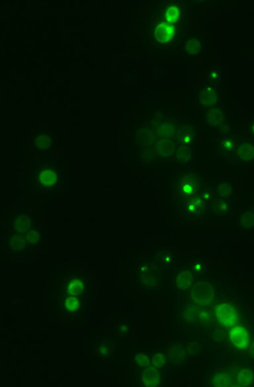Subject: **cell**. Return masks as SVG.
Wrapping results in <instances>:
<instances>
[{
	"instance_id": "5bb4252c",
	"label": "cell",
	"mask_w": 254,
	"mask_h": 387,
	"mask_svg": "<svg viewBox=\"0 0 254 387\" xmlns=\"http://www.w3.org/2000/svg\"><path fill=\"white\" fill-rule=\"evenodd\" d=\"M203 45V41L198 38H188L182 46V53L188 57H195L202 53Z\"/></svg>"
},
{
	"instance_id": "d6986e66",
	"label": "cell",
	"mask_w": 254,
	"mask_h": 387,
	"mask_svg": "<svg viewBox=\"0 0 254 387\" xmlns=\"http://www.w3.org/2000/svg\"><path fill=\"white\" fill-rule=\"evenodd\" d=\"M235 382V376L231 373H219L215 375L211 380L213 387H230Z\"/></svg>"
},
{
	"instance_id": "1f68e13d",
	"label": "cell",
	"mask_w": 254,
	"mask_h": 387,
	"mask_svg": "<svg viewBox=\"0 0 254 387\" xmlns=\"http://www.w3.org/2000/svg\"><path fill=\"white\" fill-rule=\"evenodd\" d=\"M179 136L180 142H183L184 144L191 143V142L193 140L191 132L183 131L181 134H180V136Z\"/></svg>"
},
{
	"instance_id": "e0dca14e",
	"label": "cell",
	"mask_w": 254,
	"mask_h": 387,
	"mask_svg": "<svg viewBox=\"0 0 254 387\" xmlns=\"http://www.w3.org/2000/svg\"><path fill=\"white\" fill-rule=\"evenodd\" d=\"M8 247L13 251H22L27 248L28 242L26 233H15L8 240Z\"/></svg>"
},
{
	"instance_id": "74e56055",
	"label": "cell",
	"mask_w": 254,
	"mask_h": 387,
	"mask_svg": "<svg viewBox=\"0 0 254 387\" xmlns=\"http://www.w3.org/2000/svg\"><path fill=\"white\" fill-rule=\"evenodd\" d=\"M250 350H251L252 356H253V358L254 359V340L253 341V344L251 345Z\"/></svg>"
},
{
	"instance_id": "30bf717a",
	"label": "cell",
	"mask_w": 254,
	"mask_h": 387,
	"mask_svg": "<svg viewBox=\"0 0 254 387\" xmlns=\"http://www.w3.org/2000/svg\"><path fill=\"white\" fill-rule=\"evenodd\" d=\"M230 339L234 346L241 350H246L250 344L249 331L243 326H235L230 331Z\"/></svg>"
},
{
	"instance_id": "9c48e42d",
	"label": "cell",
	"mask_w": 254,
	"mask_h": 387,
	"mask_svg": "<svg viewBox=\"0 0 254 387\" xmlns=\"http://www.w3.org/2000/svg\"><path fill=\"white\" fill-rule=\"evenodd\" d=\"M218 321L225 327L235 326L238 323L239 314L233 304L221 303L215 308Z\"/></svg>"
},
{
	"instance_id": "8fae6325",
	"label": "cell",
	"mask_w": 254,
	"mask_h": 387,
	"mask_svg": "<svg viewBox=\"0 0 254 387\" xmlns=\"http://www.w3.org/2000/svg\"><path fill=\"white\" fill-rule=\"evenodd\" d=\"M203 306L196 304H185L181 310V316L187 324L199 325Z\"/></svg>"
},
{
	"instance_id": "83f0119b",
	"label": "cell",
	"mask_w": 254,
	"mask_h": 387,
	"mask_svg": "<svg viewBox=\"0 0 254 387\" xmlns=\"http://www.w3.org/2000/svg\"><path fill=\"white\" fill-rule=\"evenodd\" d=\"M141 284L148 288H154L157 286L159 276L157 275L144 274L141 279Z\"/></svg>"
},
{
	"instance_id": "f546056e",
	"label": "cell",
	"mask_w": 254,
	"mask_h": 387,
	"mask_svg": "<svg viewBox=\"0 0 254 387\" xmlns=\"http://www.w3.org/2000/svg\"><path fill=\"white\" fill-rule=\"evenodd\" d=\"M218 191L223 195H228L233 192V185L231 184L222 183L218 186Z\"/></svg>"
},
{
	"instance_id": "4316f807",
	"label": "cell",
	"mask_w": 254,
	"mask_h": 387,
	"mask_svg": "<svg viewBox=\"0 0 254 387\" xmlns=\"http://www.w3.org/2000/svg\"><path fill=\"white\" fill-rule=\"evenodd\" d=\"M133 361L138 368H146L151 364V357L143 352H138L134 355Z\"/></svg>"
},
{
	"instance_id": "7a4b0ae2",
	"label": "cell",
	"mask_w": 254,
	"mask_h": 387,
	"mask_svg": "<svg viewBox=\"0 0 254 387\" xmlns=\"http://www.w3.org/2000/svg\"><path fill=\"white\" fill-rule=\"evenodd\" d=\"M173 184L174 198L187 200L199 192L201 188V176L195 172H179Z\"/></svg>"
},
{
	"instance_id": "4dcf8cb0",
	"label": "cell",
	"mask_w": 254,
	"mask_h": 387,
	"mask_svg": "<svg viewBox=\"0 0 254 387\" xmlns=\"http://www.w3.org/2000/svg\"><path fill=\"white\" fill-rule=\"evenodd\" d=\"M220 75H221V71L216 68H211L208 73V77L213 81H217V80H219Z\"/></svg>"
},
{
	"instance_id": "2e32d148",
	"label": "cell",
	"mask_w": 254,
	"mask_h": 387,
	"mask_svg": "<svg viewBox=\"0 0 254 387\" xmlns=\"http://www.w3.org/2000/svg\"><path fill=\"white\" fill-rule=\"evenodd\" d=\"M193 276L190 271L186 270L181 271L176 276L175 284L176 288L179 290H187L193 284Z\"/></svg>"
},
{
	"instance_id": "f1b7e54d",
	"label": "cell",
	"mask_w": 254,
	"mask_h": 387,
	"mask_svg": "<svg viewBox=\"0 0 254 387\" xmlns=\"http://www.w3.org/2000/svg\"><path fill=\"white\" fill-rule=\"evenodd\" d=\"M166 358L163 354H156L151 357V365L158 369H161L165 366Z\"/></svg>"
},
{
	"instance_id": "52a82bcc",
	"label": "cell",
	"mask_w": 254,
	"mask_h": 387,
	"mask_svg": "<svg viewBox=\"0 0 254 387\" xmlns=\"http://www.w3.org/2000/svg\"><path fill=\"white\" fill-rule=\"evenodd\" d=\"M190 298L196 305L207 306L215 299V292L213 286L207 282L195 285L190 292Z\"/></svg>"
},
{
	"instance_id": "ffe728a7",
	"label": "cell",
	"mask_w": 254,
	"mask_h": 387,
	"mask_svg": "<svg viewBox=\"0 0 254 387\" xmlns=\"http://www.w3.org/2000/svg\"><path fill=\"white\" fill-rule=\"evenodd\" d=\"M93 353L99 356V358L104 359L111 356L112 344L111 341L103 340L95 343L93 346Z\"/></svg>"
},
{
	"instance_id": "ac0fdd59",
	"label": "cell",
	"mask_w": 254,
	"mask_h": 387,
	"mask_svg": "<svg viewBox=\"0 0 254 387\" xmlns=\"http://www.w3.org/2000/svg\"><path fill=\"white\" fill-rule=\"evenodd\" d=\"M52 134L49 132H41L34 138V146L37 152L47 151L51 147Z\"/></svg>"
},
{
	"instance_id": "277c9868",
	"label": "cell",
	"mask_w": 254,
	"mask_h": 387,
	"mask_svg": "<svg viewBox=\"0 0 254 387\" xmlns=\"http://www.w3.org/2000/svg\"><path fill=\"white\" fill-rule=\"evenodd\" d=\"M61 180V172L57 166L43 165L36 172V184L41 190L55 189L59 186Z\"/></svg>"
},
{
	"instance_id": "e575fe53",
	"label": "cell",
	"mask_w": 254,
	"mask_h": 387,
	"mask_svg": "<svg viewBox=\"0 0 254 387\" xmlns=\"http://www.w3.org/2000/svg\"><path fill=\"white\" fill-rule=\"evenodd\" d=\"M118 331L122 336H125L129 331V326L127 324H121L118 326Z\"/></svg>"
},
{
	"instance_id": "8992f818",
	"label": "cell",
	"mask_w": 254,
	"mask_h": 387,
	"mask_svg": "<svg viewBox=\"0 0 254 387\" xmlns=\"http://www.w3.org/2000/svg\"><path fill=\"white\" fill-rule=\"evenodd\" d=\"M57 300L60 312L69 317L79 316L85 310V297L58 296Z\"/></svg>"
},
{
	"instance_id": "5b68a950",
	"label": "cell",
	"mask_w": 254,
	"mask_h": 387,
	"mask_svg": "<svg viewBox=\"0 0 254 387\" xmlns=\"http://www.w3.org/2000/svg\"><path fill=\"white\" fill-rule=\"evenodd\" d=\"M184 7L179 2L169 1L168 3L160 7L159 11L154 14V20H158L172 24L180 25L184 20L185 16Z\"/></svg>"
},
{
	"instance_id": "d4e9b609",
	"label": "cell",
	"mask_w": 254,
	"mask_h": 387,
	"mask_svg": "<svg viewBox=\"0 0 254 387\" xmlns=\"http://www.w3.org/2000/svg\"><path fill=\"white\" fill-rule=\"evenodd\" d=\"M223 114L221 109H212L206 115V124L210 126L219 125L223 121Z\"/></svg>"
},
{
	"instance_id": "9a60e30c",
	"label": "cell",
	"mask_w": 254,
	"mask_h": 387,
	"mask_svg": "<svg viewBox=\"0 0 254 387\" xmlns=\"http://www.w3.org/2000/svg\"><path fill=\"white\" fill-rule=\"evenodd\" d=\"M167 359L173 366H179L185 362L186 352L180 345H174L169 348L167 352Z\"/></svg>"
},
{
	"instance_id": "44dd1931",
	"label": "cell",
	"mask_w": 254,
	"mask_h": 387,
	"mask_svg": "<svg viewBox=\"0 0 254 387\" xmlns=\"http://www.w3.org/2000/svg\"><path fill=\"white\" fill-rule=\"evenodd\" d=\"M238 384L241 387L252 386L254 382V372L250 368L242 369L238 372Z\"/></svg>"
},
{
	"instance_id": "cb8c5ba5",
	"label": "cell",
	"mask_w": 254,
	"mask_h": 387,
	"mask_svg": "<svg viewBox=\"0 0 254 387\" xmlns=\"http://www.w3.org/2000/svg\"><path fill=\"white\" fill-rule=\"evenodd\" d=\"M231 204L227 200L216 199L213 203V209L215 214L217 216H226L231 210Z\"/></svg>"
},
{
	"instance_id": "7402d4cb",
	"label": "cell",
	"mask_w": 254,
	"mask_h": 387,
	"mask_svg": "<svg viewBox=\"0 0 254 387\" xmlns=\"http://www.w3.org/2000/svg\"><path fill=\"white\" fill-rule=\"evenodd\" d=\"M238 155L244 162H253L254 160V144L250 143L241 144L238 148Z\"/></svg>"
},
{
	"instance_id": "4fadbf2b",
	"label": "cell",
	"mask_w": 254,
	"mask_h": 387,
	"mask_svg": "<svg viewBox=\"0 0 254 387\" xmlns=\"http://www.w3.org/2000/svg\"><path fill=\"white\" fill-rule=\"evenodd\" d=\"M218 100V92L213 86H206L200 92L198 101L202 107H210L216 105Z\"/></svg>"
},
{
	"instance_id": "603a6c76",
	"label": "cell",
	"mask_w": 254,
	"mask_h": 387,
	"mask_svg": "<svg viewBox=\"0 0 254 387\" xmlns=\"http://www.w3.org/2000/svg\"><path fill=\"white\" fill-rule=\"evenodd\" d=\"M31 228V220L28 216H18L14 224V232L15 233H25L29 232Z\"/></svg>"
},
{
	"instance_id": "484cf974",
	"label": "cell",
	"mask_w": 254,
	"mask_h": 387,
	"mask_svg": "<svg viewBox=\"0 0 254 387\" xmlns=\"http://www.w3.org/2000/svg\"><path fill=\"white\" fill-rule=\"evenodd\" d=\"M240 223L242 227L245 229H253L254 228V212L251 211L243 212L240 216Z\"/></svg>"
},
{
	"instance_id": "8d00e7d4",
	"label": "cell",
	"mask_w": 254,
	"mask_h": 387,
	"mask_svg": "<svg viewBox=\"0 0 254 387\" xmlns=\"http://www.w3.org/2000/svg\"><path fill=\"white\" fill-rule=\"evenodd\" d=\"M248 130H249V132L251 134V135L254 136V121L250 124Z\"/></svg>"
},
{
	"instance_id": "3957f363",
	"label": "cell",
	"mask_w": 254,
	"mask_h": 387,
	"mask_svg": "<svg viewBox=\"0 0 254 387\" xmlns=\"http://www.w3.org/2000/svg\"><path fill=\"white\" fill-rule=\"evenodd\" d=\"M87 281L85 275L72 274L64 279L60 287L58 296L85 297L87 290Z\"/></svg>"
},
{
	"instance_id": "ba28073f",
	"label": "cell",
	"mask_w": 254,
	"mask_h": 387,
	"mask_svg": "<svg viewBox=\"0 0 254 387\" xmlns=\"http://www.w3.org/2000/svg\"><path fill=\"white\" fill-rule=\"evenodd\" d=\"M207 200L202 195L193 196L185 200L182 214L185 218L201 217L207 210Z\"/></svg>"
},
{
	"instance_id": "f35d334b",
	"label": "cell",
	"mask_w": 254,
	"mask_h": 387,
	"mask_svg": "<svg viewBox=\"0 0 254 387\" xmlns=\"http://www.w3.org/2000/svg\"><path fill=\"white\" fill-rule=\"evenodd\" d=\"M252 209H253V212L254 213V205L253 206V207H252Z\"/></svg>"
},
{
	"instance_id": "836d02e7",
	"label": "cell",
	"mask_w": 254,
	"mask_h": 387,
	"mask_svg": "<svg viewBox=\"0 0 254 387\" xmlns=\"http://www.w3.org/2000/svg\"><path fill=\"white\" fill-rule=\"evenodd\" d=\"M234 142L231 139H226L222 142V148L225 151H229L233 148Z\"/></svg>"
},
{
	"instance_id": "6da1fadb",
	"label": "cell",
	"mask_w": 254,
	"mask_h": 387,
	"mask_svg": "<svg viewBox=\"0 0 254 387\" xmlns=\"http://www.w3.org/2000/svg\"><path fill=\"white\" fill-rule=\"evenodd\" d=\"M153 20L149 30L150 40L154 46L169 47L175 46L182 38L180 25H172L166 22Z\"/></svg>"
},
{
	"instance_id": "7c38bea8",
	"label": "cell",
	"mask_w": 254,
	"mask_h": 387,
	"mask_svg": "<svg viewBox=\"0 0 254 387\" xmlns=\"http://www.w3.org/2000/svg\"><path fill=\"white\" fill-rule=\"evenodd\" d=\"M163 382V373L155 368L149 367L142 374V384L143 386L153 387L161 386Z\"/></svg>"
},
{
	"instance_id": "d590c367",
	"label": "cell",
	"mask_w": 254,
	"mask_h": 387,
	"mask_svg": "<svg viewBox=\"0 0 254 387\" xmlns=\"http://www.w3.org/2000/svg\"><path fill=\"white\" fill-rule=\"evenodd\" d=\"M163 262L166 264H173V256L171 254H166L163 256Z\"/></svg>"
},
{
	"instance_id": "d6a6232c",
	"label": "cell",
	"mask_w": 254,
	"mask_h": 387,
	"mask_svg": "<svg viewBox=\"0 0 254 387\" xmlns=\"http://www.w3.org/2000/svg\"><path fill=\"white\" fill-rule=\"evenodd\" d=\"M205 266L203 263H202L201 261L199 262H196L194 263L193 265V270L197 274H200V273L203 272L204 269H205Z\"/></svg>"
}]
</instances>
